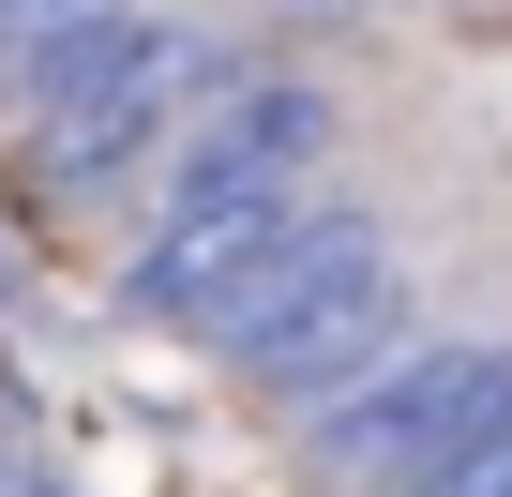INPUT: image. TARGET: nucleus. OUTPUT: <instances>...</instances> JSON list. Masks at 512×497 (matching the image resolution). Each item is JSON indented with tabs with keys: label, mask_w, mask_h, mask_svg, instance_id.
Masks as SVG:
<instances>
[{
	"label": "nucleus",
	"mask_w": 512,
	"mask_h": 497,
	"mask_svg": "<svg viewBox=\"0 0 512 497\" xmlns=\"http://www.w3.org/2000/svg\"><path fill=\"white\" fill-rule=\"evenodd\" d=\"M211 347L241 362V377H272V392H302V407H332V392H362L392 347H407V272H392V241H377V211H347V196H317L302 226H287V257L256 272L226 317H211Z\"/></svg>",
	"instance_id": "f257e3e1"
},
{
	"label": "nucleus",
	"mask_w": 512,
	"mask_h": 497,
	"mask_svg": "<svg viewBox=\"0 0 512 497\" xmlns=\"http://www.w3.org/2000/svg\"><path fill=\"white\" fill-rule=\"evenodd\" d=\"M497 437H512V347L497 332H407L362 392L302 407V452L347 497H422V482H452Z\"/></svg>",
	"instance_id": "f03ea898"
},
{
	"label": "nucleus",
	"mask_w": 512,
	"mask_h": 497,
	"mask_svg": "<svg viewBox=\"0 0 512 497\" xmlns=\"http://www.w3.org/2000/svg\"><path fill=\"white\" fill-rule=\"evenodd\" d=\"M226 76H211V31H151V61L136 76H106L91 106H61V121H31V151H46V181L61 196H121V181H166V151L196 136V106H211Z\"/></svg>",
	"instance_id": "7ed1b4c3"
},
{
	"label": "nucleus",
	"mask_w": 512,
	"mask_h": 497,
	"mask_svg": "<svg viewBox=\"0 0 512 497\" xmlns=\"http://www.w3.org/2000/svg\"><path fill=\"white\" fill-rule=\"evenodd\" d=\"M151 31H166V16H136V0H91V16H61V31H31V46H0V91H16L31 121H61V106H91L106 76H136V61H151Z\"/></svg>",
	"instance_id": "20e7f679"
},
{
	"label": "nucleus",
	"mask_w": 512,
	"mask_h": 497,
	"mask_svg": "<svg viewBox=\"0 0 512 497\" xmlns=\"http://www.w3.org/2000/svg\"><path fill=\"white\" fill-rule=\"evenodd\" d=\"M422 497H512V437H497V452H467V467H452V482H422Z\"/></svg>",
	"instance_id": "39448f33"
},
{
	"label": "nucleus",
	"mask_w": 512,
	"mask_h": 497,
	"mask_svg": "<svg viewBox=\"0 0 512 497\" xmlns=\"http://www.w3.org/2000/svg\"><path fill=\"white\" fill-rule=\"evenodd\" d=\"M61 16H91V0H0V46H31V31H61Z\"/></svg>",
	"instance_id": "423d86ee"
},
{
	"label": "nucleus",
	"mask_w": 512,
	"mask_h": 497,
	"mask_svg": "<svg viewBox=\"0 0 512 497\" xmlns=\"http://www.w3.org/2000/svg\"><path fill=\"white\" fill-rule=\"evenodd\" d=\"M302 16H347V0H302Z\"/></svg>",
	"instance_id": "0eeeda50"
}]
</instances>
